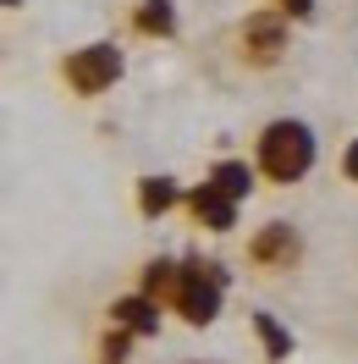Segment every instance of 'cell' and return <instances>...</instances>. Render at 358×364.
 <instances>
[{
	"mask_svg": "<svg viewBox=\"0 0 358 364\" xmlns=\"http://www.w3.org/2000/svg\"><path fill=\"white\" fill-rule=\"evenodd\" d=\"M188 215H193L204 232H232L237 227V199H226L221 188L199 182V188H188Z\"/></svg>",
	"mask_w": 358,
	"mask_h": 364,
	"instance_id": "7",
	"label": "cell"
},
{
	"mask_svg": "<svg viewBox=\"0 0 358 364\" xmlns=\"http://www.w3.org/2000/svg\"><path fill=\"white\" fill-rule=\"evenodd\" d=\"M6 6H23V0H6Z\"/></svg>",
	"mask_w": 358,
	"mask_h": 364,
	"instance_id": "16",
	"label": "cell"
},
{
	"mask_svg": "<svg viewBox=\"0 0 358 364\" xmlns=\"http://www.w3.org/2000/svg\"><path fill=\"white\" fill-rule=\"evenodd\" d=\"M133 28L143 39H171V33H177V6H171V0H138Z\"/></svg>",
	"mask_w": 358,
	"mask_h": 364,
	"instance_id": "12",
	"label": "cell"
},
{
	"mask_svg": "<svg viewBox=\"0 0 358 364\" xmlns=\"http://www.w3.org/2000/svg\"><path fill=\"white\" fill-rule=\"evenodd\" d=\"M177 282H182V259L160 254V259H149V265H143V276H138V293L155 298L160 309H171V298H177Z\"/></svg>",
	"mask_w": 358,
	"mask_h": 364,
	"instance_id": "9",
	"label": "cell"
},
{
	"mask_svg": "<svg viewBox=\"0 0 358 364\" xmlns=\"http://www.w3.org/2000/svg\"><path fill=\"white\" fill-rule=\"evenodd\" d=\"M298 259H303V232L292 221H265L248 237V265H259V271H292Z\"/></svg>",
	"mask_w": 358,
	"mask_h": 364,
	"instance_id": "4",
	"label": "cell"
},
{
	"mask_svg": "<svg viewBox=\"0 0 358 364\" xmlns=\"http://www.w3.org/2000/svg\"><path fill=\"white\" fill-rule=\"evenodd\" d=\"M226 287H232V271H226L221 259L188 254V259H182L177 298H171V315H182L188 326H215V320H221V304H226Z\"/></svg>",
	"mask_w": 358,
	"mask_h": 364,
	"instance_id": "2",
	"label": "cell"
},
{
	"mask_svg": "<svg viewBox=\"0 0 358 364\" xmlns=\"http://www.w3.org/2000/svg\"><path fill=\"white\" fill-rule=\"evenodd\" d=\"M248 326H254V337L265 342V359H270V364H287V359H292L298 337H292V331L270 315V309H254V315H248Z\"/></svg>",
	"mask_w": 358,
	"mask_h": 364,
	"instance_id": "11",
	"label": "cell"
},
{
	"mask_svg": "<svg viewBox=\"0 0 358 364\" xmlns=\"http://www.w3.org/2000/svg\"><path fill=\"white\" fill-rule=\"evenodd\" d=\"M204 182H210V188H221L226 199H237V205H243L248 193H254V182H259V166H248V160H215V166L204 171Z\"/></svg>",
	"mask_w": 358,
	"mask_h": 364,
	"instance_id": "10",
	"label": "cell"
},
{
	"mask_svg": "<svg viewBox=\"0 0 358 364\" xmlns=\"http://www.w3.org/2000/svg\"><path fill=\"white\" fill-rule=\"evenodd\" d=\"M177 205H188L177 177H138V210H143V221H160V215H171Z\"/></svg>",
	"mask_w": 358,
	"mask_h": 364,
	"instance_id": "8",
	"label": "cell"
},
{
	"mask_svg": "<svg viewBox=\"0 0 358 364\" xmlns=\"http://www.w3.org/2000/svg\"><path fill=\"white\" fill-rule=\"evenodd\" d=\"M276 11H287V17H314V0H276Z\"/></svg>",
	"mask_w": 358,
	"mask_h": 364,
	"instance_id": "15",
	"label": "cell"
},
{
	"mask_svg": "<svg viewBox=\"0 0 358 364\" xmlns=\"http://www.w3.org/2000/svg\"><path fill=\"white\" fill-rule=\"evenodd\" d=\"M111 326H121V331H133L138 342L143 337H160V320H166V309H160L155 298H143V293H121V298H111Z\"/></svg>",
	"mask_w": 358,
	"mask_h": 364,
	"instance_id": "6",
	"label": "cell"
},
{
	"mask_svg": "<svg viewBox=\"0 0 358 364\" xmlns=\"http://www.w3.org/2000/svg\"><path fill=\"white\" fill-rule=\"evenodd\" d=\"M127 72V55L116 45H83V50H72L67 61H61V77L72 83V94H83V100H94V94H105L116 89V77Z\"/></svg>",
	"mask_w": 358,
	"mask_h": 364,
	"instance_id": "3",
	"label": "cell"
},
{
	"mask_svg": "<svg viewBox=\"0 0 358 364\" xmlns=\"http://www.w3.org/2000/svg\"><path fill=\"white\" fill-rule=\"evenodd\" d=\"M314 160H320L314 127H309V122H298V116H276V122H265V133H259V144H254V166H259V177L276 182V188L303 182L314 171Z\"/></svg>",
	"mask_w": 358,
	"mask_h": 364,
	"instance_id": "1",
	"label": "cell"
},
{
	"mask_svg": "<svg viewBox=\"0 0 358 364\" xmlns=\"http://www.w3.org/2000/svg\"><path fill=\"white\" fill-rule=\"evenodd\" d=\"M133 331H121V326H105V337H99V364H127L133 353Z\"/></svg>",
	"mask_w": 358,
	"mask_h": 364,
	"instance_id": "13",
	"label": "cell"
},
{
	"mask_svg": "<svg viewBox=\"0 0 358 364\" xmlns=\"http://www.w3.org/2000/svg\"><path fill=\"white\" fill-rule=\"evenodd\" d=\"M342 177H347V182H358V138L347 144V149H342Z\"/></svg>",
	"mask_w": 358,
	"mask_h": 364,
	"instance_id": "14",
	"label": "cell"
},
{
	"mask_svg": "<svg viewBox=\"0 0 358 364\" xmlns=\"http://www.w3.org/2000/svg\"><path fill=\"white\" fill-rule=\"evenodd\" d=\"M287 50V11H254L243 23V55L254 67H276Z\"/></svg>",
	"mask_w": 358,
	"mask_h": 364,
	"instance_id": "5",
	"label": "cell"
}]
</instances>
